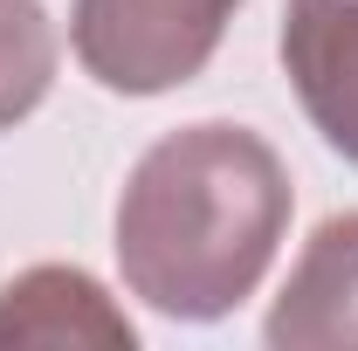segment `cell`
Returning <instances> with one entry per match:
<instances>
[{
  "label": "cell",
  "instance_id": "cell-1",
  "mask_svg": "<svg viewBox=\"0 0 358 351\" xmlns=\"http://www.w3.org/2000/svg\"><path fill=\"white\" fill-rule=\"evenodd\" d=\"M289 166L248 124H179L117 193V275L173 324H214L262 289L289 234Z\"/></svg>",
  "mask_w": 358,
  "mask_h": 351
},
{
  "label": "cell",
  "instance_id": "cell-3",
  "mask_svg": "<svg viewBox=\"0 0 358 351\" xmlns=\"http://www.w3.org/2000/svg\"><path fill=\"white\" fill-rule=\"evenodd\" d=\"M275 48L317 138L358 166V0H282Z\"/></svg>",
  "mask_w": 358,
  "mask_h": 351
},
{
  "label": "cell",
  "instance_id": "cell-6",
  "mask_svg": "<svg viewBox=\"0 0 358 351\" xmlns=\"http://www.w3.org/2000/svg\"><path fill=\"white\" fill-rule=\"evenodd\" d=\"M55 21L42 0H0V138L14 124H28L42 110V96L55 89Z\"/></svg>",
  "mask_w": 358,
  "mask_h": 351
},
{
  "label": "cell",
  "instance_id": "cell-4",
  "mask_svg": "<svg viewBox=\"0 0 358 351\" xmlns=\"http://www.w3.org/2000/svg\"><path fill=\"white\" fill-rule=\"evenodd\" d=\"M262 338L275 351H352L358 345V214H331L303 241Z\"/></svg>",
  "mask_w": 358,
  "mask_h": 351
},
{
  "label": "cell",
  "instance_id": "cell-2",
  "mask_svg": "<svg viewBox=\"0 0 358 351\" xmlns=\"http://www.w3.org/2000/svg\"><path fill=\"white\" fill-rule=\"evenodd\" d=\"M241 0H76L69 48L110 96H166L193 83Z\"/></svg>",
  "mask_w": 358,
  "mask_h": 351
},
{
  "label": "cell",
  "instance_id": "cell-5",
  "mask_svg": "<svg viewBox=\"0 0 358 351\" xmlns=\"http://www.w3.org/2000/svg\"><path fill=\"white\" fill-rule=\"evenodd\" d=\"M7 345H138V324L110 303V289L76 262L21 268L0 289V351Z\"/></svg>",
  "mask_w": 358,
  "mask_h": 351
}]
</instances>
